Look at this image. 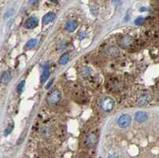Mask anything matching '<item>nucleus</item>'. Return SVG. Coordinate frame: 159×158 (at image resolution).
Wrapping results in <instances>:
<instances>
[{
    "mask_svg": "<svg viewBox=\"0 0 159 158\" xmlns=\"http://www.w3.org/2000/svg\"><path fill=\"white\" fill-rule=\"evenodd\" d=\"M100 107L105 112H111L115 107V100L110 97H104L100 101Z\"/></svg>",
    "mask_w": 159,
    "mask_h": 158,
    "instance_id": "nucleus-1",
    "label": "nucleus"
},
{
    "mask_svg": "<svg viewBox=\"0 0 159 158\" xmlns=\"http://www.w3.org/2000/svg\"><path fill=\"white\" fill-rule=\"evenodd\" d=\"M61 91L58 89H55L49 93L46 98V102L49 105H54L61 100Z\"/></svg>",
    "mask_w": 159,
    "mask_h": 158,
    "instance_id": "nucleus-2",
    "label": "nucleus"
},
{
    "mask_svg": "<svg viewBox=\"0 0 159 158\" xmlns=\"http://www.w3.org/2000/svg\"><path fill=\"white\" fill-rule=\"evenodd\" d=\"M131 122V116L128 114H123L119 117V118L118 119L117 123L119 125V126L121 128H126L130 126Z\"/></svg>",
    "mask_w": 159,
    "mask_h": 158,
    "instance_id": "nucleus-3",
    "label": "nucleus"
},
{
    "mask_svg": "<svg viewBox=\"0 0 159 158\" xmlns=\"http://www.w3.org/2000/svg\"><path fill=\"white\" fill-rule=\"evenodd\" d=\"M133 41H134V40H133V38L131 36L126 35V36L122 37L119 40V45H120L122 48H127L133 44Z\"/></svg>",
    "mask_w": 159,
    "mask_h": 158,
    "instance_id": "nucleus-4",
    "label": "nucleus"
},
{
    "mask_svg": "<svg viewBox=\"0 0 159 158\" xmlns=\"http://www.w3.org/2000/svg\"><path fill=\"white\" fill-rule=\"evenodd\" d=\"M38 25V19L36 17H30L25 21L23 26L28 30H32L34 28L37 27Z\"/></svg>",
    "mask_w": 159,
    "mask_h": 158,
    "instance_id": "nucleus-5",
    "label": "nucleus"
},
{
    "mask_svg": "<svg viewBox=\"0 0 159 158\" xmlns=\"http://www.w3.org/2000/svg\"><path fill=\"white\" fill-rule=\"evenodd\" d=\"M97 141H98V137L96 134L91 133L87 136L85 143L88 147H94L97 144Z\"/></svg>",
    "mask_w": 159,
    "mask_h": 158,
    "instance_id": "nucleus-6",
    "label": "nucleus"
},
{
    "mask_svg": "<svg viewBox=\"0 0 159 158\" xmlns=\"http://www.w3.org/2000/svg\"><path fill=\"white\" fill-rule=\"evenodd\" d=\"M151 101V96L148 94H142L138 97L137 100V103L139 106H146Z\"/></svg>",
    "mask_w": 159,
    "mask_h": 158,
    "instance_id": "nucleus-7",
    "label": "nucleus"
},
{
    "mask_svg": "<svg viewBox=\"0 0 159 158\" xmlns=\"http://www.w3.org/2000/svg\"><path fill=\"white\" fill-rule=\"evenodd\" d=\"M135 119L136 122H138L139 123L145 122L148 119V114L146 113L145 111H138L135 113Z\"/></svg>",
    "mask_w": 159,
    "mask_h": 158,
    "instance_id": "nucleus-8",
    "label": "nucleus"
},
{
    "mask_svg": "<svg viewBox=\"0 0 159 158\" xmlns=\"http://www.w3.org/2000/svg\"><path fill=\"white\" fill-rule=\"evenodd\" d=\"M105 53L109 57H116L119 56V49L117 48L111 46V47H109L105 50Z\"/></svg>",
    "mask_w": 159,
    "mask_h": 158,
    "instance_id": "nucleus-9",
    "label": "nucleus"
},
{
    "mask_svg": "<svg viewBox=\"0 0 159 158\" xmlns=\"http://www.w3.org/2000/svg\"><path fill=\"white\" fill-rule=\"evenodd\" d=\"M56 14L53 12H49L48 14H46L42 18V23L43 25H48L50 22H52L55 19Z\"/></svg>",
    "mask_w": 159,
    "mask_h": 158,
    "instance_id": "nucleus-10",
    "label": "nucleus"
},
{
    "mask_svg": "<svg viewBox=\"0 0 159 158\" xmlns=\"http://www.w3.org/2000/svg\"><path fill=\"white\" fill-rule=\"evenodd\" d=\"M78 23L75 20H70L65 25V30L67 31H69L70 33H72L73 31H75L77 28Z\"/></svg>",
    "mask_w": 159,
    "mask_h": 158,
    "instance_id": "nucleus-11",
    "label": "nucleus"
},
{
    "mask_svg": "<svg viewBox=\"0 0 159 158\" xmlns=\"http://www.w3.org/2000/svg\"><path fill=\"white\" fill-rule=\"evenodd\" d=\"M50 75V71H49V66L48 65L44 66V69H43V72L42 73V76H41V83H44L48 79Z\"/></svg>",
    "mask_w": 159,
    "mask_h": 158,
    "instance_id": "nucleus-12",
    "label": "nucleus"
},
{
    "mask_svg": "<svg viewBox=\"0 0 159 158\" xmlns=\"http://www.w3.org/2000/svg\"><path fill=\"white\" fill-rule=\"evenodd\" d=\"M11 79V75L9 71H5L3 72L2 76H1V82L3 83V84H7L10 82V80Z\"/></svg>",
    "mask_w": 159,
    "mask_h": 158,
    "instance_id": "nucleus-13",
    "label": "nucleus"
},
{
    "mask_svg": "<svg viewBox=\"0 0 159 158\" xmlns=\"http://www.w3.org/2000/svg\"><path fill=\"white\" fill-rule=\"evenodd\" d=\"M38 39H30V40L26 44V49H32V48L36 47V45H38Z\"/></svg>",
    "mask_w": 159,
    "mask_h": 158,
    "instance_id": "nucleus-14",
    "label": "nucleus"
},
{
    "mask_svg": "<svg viewBox=\"0 0 159 158\" xmlns=\"http://www.w3.org/2000/svg\"><path fill=\"white\" fill-rule=\"evenodd\" d=\"M69 59H70V57H69V54H68V53H65V54L61 56V57L60 58L59 62H60L61 65H66V64L69 61Z\"/></svg>",
    "mask_w": 159,
    "mask_h": 158,
    "instance_id": "nucleus-15",
    "label": "nucleus"
},
{
    "mask_svg": "<svg viewBox=\"0 0 159 158\" xmlns=\"http://www.w3.org/2000/svg\"><path fill=\"white\" fill-rule=\"evenodd\" d=\"M14 124L13 122H11L10 123L8 126H7V127L6 128V130H5V132H4V135L5 136H7V135H9V134H11L12 130H14Z\"/></svg>",
    "mask_w": 159,
    "mask_h": 158,
    "instance_id": "nucleus-16",
    "label": "nucleus"
},
{
    "mask_svg": "<svg viewBox=\"0 0 159 158\" xmlns=\"http://www.w3.org/2000/svg\"><path fill=\"white\" fill-rule=\"evenodd\" d=\"M25 83H26V81H25V80H22V81H21V82L18 83V85L17 90H18V92L19 93V94H21V93L22 92L23 89H24Z\"/></svg>",
    "mask_w": 159,
    "mask_h": 158,
    "instance_id": "nucleus-17",
    "label": "nucleus"
},
{
    "mask_svg": "<svg viewBox=\"0 0 159 158\" xmlns=\"http://www.w3.org/2000/svg\"><path fill=\"white\" fill-rule=\"evenodd\" d=\"M145 22V18L142 17H138V18H136L135 21V24L136 26H141Z\"/></svg>",
    "mask_w": 159,
    "mask_h": 158,
    "instance_id": "nucleus-18",
    "label": "nucleus"
},
{
    "mask_svg": "<svg viewBox=\"0 0 159 158\" xmlns=\"http://www.w3.org/2000/svg\"><path fill=\"white\" fill-rule=\"evenodd\" d=\"M39 0H29V3L31 4V5H34V4L38 3Z\"/></svg>",
    "mask_w": 159,
    "mask_h": 158,
    "instance_id": "nucleus-19",
    "label": "nucleus"
},
{
    "mask_svg": "<svg viewBox=\"0 0 159 158\" xmlns=\"http://www.w3.org/2000/svg\"><path fill=\"white\" fill-rule=\"evenodd\" d=\"M53 80H51V81H49V83H48V85H46V87H46L47 89H48V88H49V87H51V85L53 84Z\"/></svg>",
    "mask_w": 159,
    "mask_h": 158,
    "instance_id": "nucleus-20",
    "label": "nucleus"
},
{
    "mask_svg": "<svg viewBox=\"0 0 159 158\" xmlns=\"http://www.w3.org/2000/svg\"><path fill=\"white\" fill-rule=\"evenodd\" d=\"M108 158H117V157H115V154H113V156H112V155H110V156L108 157Z\"/></svg>",
    "mask_w": 159,
    "mask_h": 158,
    "instance_id": "nucleus-21",
    "label": "nucleus"
},
{
    "mask_svg": "<svg viewBox=\"0 0 159 158\" xmlns=\"http://www.w3.org/2000/svg\"><path fill=\"white\" fill-rule=\"evenodd\" d=\"M51 1H56V0H51Z\"/></svg>",
    "mask_w": 159,
    "mask_h": 158,
    "instance_id": "nucleus-22",
    "label": "nucleus"
}]
</instances>
